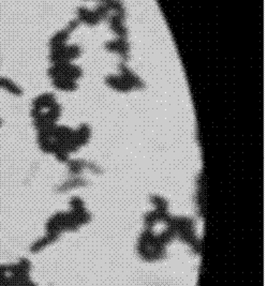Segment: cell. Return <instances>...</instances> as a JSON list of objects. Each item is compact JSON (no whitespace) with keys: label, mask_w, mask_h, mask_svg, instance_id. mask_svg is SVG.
I'll return each mask as SVG.
<instances>
[{"label":"cell","mask_w":268,"mask_h":286,"mask_svg":"<svg viewBox=\"0 0 268 286\" xmlns=\"http://www.w3.org/2000/svg\"><path fill=\"white\" fill-rule=\"evenodd\" d=\"M80 56V48L76 45V44H72V45H66V49L64 53V61H72L73 59H76Z\"/></svg>","instance_id":"obj_9"},{"label":"cell","mask_w":268,"mask_h":286,"mask_svg":"<svg viewBox=\"0 0 268 286\" xmlns=\"http://www.w3.org/2000/svg\"><path fill=\"white\" fill-rule=\"evenodd\" d=\"M106 83L108 85V87L113 88L114 90L120 91V92H129L133 88L129 85V83L122 76V75H108L106 78Z\"/></svg>","instance_id":"obj_3"},{"label":"cell","mask_w":268,"mask_h":286,"mask_svg":"<svg viewBox=\"0 0 268 286\" xmlns=\"http://www.w3.org/2000/svg\"><path fill=\"white\" fill-rule=\"evenodd\" d=\"M0 89L6 90L14 97H20L23 94V89L16 82L6 76H0Z\"/></svg>","instance_id":"obj_6"},{"label":"cell","mask_w":268,"mask_h":286,"mask_svg":"<svg viewBox=\"0 0 268 286\" xmlns=\"http://www.w3.org/2000/svg\"><path fill=\"white\" fill-rule=\"evenodd\" d=\"M78 14V19L83 21V23L89 25V26H96V24H99V21L101 20L100 17L98 16V14L96 13V11H90L84 6H80L76 11Z\"/></svg>","instance_id":"obj_5"},{"label":"cell","mask_w":268,"mask_h":286,"mask_svg":"<svg viewBox=\"0 0 268 286\" xmlns=\"http://www.w3.org/2000/svg\"><path fill=\"white\" fill-rule=\"evenodd\" d=\"M78 23H80V20H78V19H73V20H71V21H70L69 25H68V27H66V29H68V30L71 32L72 30H74V29H76V28L78 27Z\"/></svg>","instance_id":"obj_14"},{"label":"cell","mask_w":268,"mask_h":286,"mask_svg":"<svg viewBox=\"0 0 268 286\" xmlns=\"http://www.w3.org/2000/svg\"><path fill=\"white\" fill-rule=\"evenodd\" d=\"M96 13L98 14V16L100 17V19L108 18V17L110 16V15H108L110 10H108V8L106 3H102V4H100V5L96 6Z\"/></svg>","instance_id":"obj_11"},{"label":"cell","mask_w":268,"mask_h":286,"mask_svg":"<svg viewBox=\"0 0 268 286\" xmlns=\"http://www.w3.org/2000/svg\"><path fill=\"white\" fill-rule=\"evenodd\" d=\"M106 48L108 52L117 53L119 56L122 57L126 60L128 58L129 53V43L126 42L124 38H118L113 41H108L106 43Z\"/></svg>","instance_id":"obj_1"},{"label":"cell","mask_w":268,"mask_h":286,"mask_svg":"<svg viewBox=\"0 0 268 286\" xmlns=\"http://www.w3.org/2000/svg\"><path fill=\"white\" fill-rule=\"evenodd\" d=\"M0 286H18V285L13 281V279L10 276H8L2 283H0Z\"/></svg>","instance_id":"obj_13"},{"label":"cell","mask_w":268,"mask_h":286,"mask_svg":"<svg viewBox=\"0 0 268 286\" xmlns=\"http://www.w3.org/2000/svg\"><path fill=\"white\" fill-rule=\"evenodd\" d=\"M9 276V265H0V283Z\"/></svg>","instance_id":"obj_12"},{"label":"cell","mask_w":268,"mask_h":286,"mask_svg":"<svg viewBox=\"0 0 268 286\" xmlns=\"http://www.w3.org/2000/svg\"><path fill=\"white\" fill-rule=\"evenodd\" d=\"M119 68H120L122 72L120 75L129 83V85L133 88V89L134 88H136V89H142V88H144V83L142 82V79H140L136 74H134L126 64L120 63L119 64Z\"/></svg>","instance_id":"obj_4"},{"label":"cell","mask_w":268,"mask_h":286,"mask_svg":"<svg viewBox=\"0 0 268 286\" xmlns=\"http://www.w3.org/2000/svg\"><path fill=\"white\" fill-rule=\"evenodd\" d=\"M56 102V98L53 93H42L36 97L32 101V109L36 111L43 112V109H48L52 105H54Z\"/></svg>","instance_id":"obj_2"},{"label":"cell","mask_w":268,"mask_h":286,"mask_svg":"<svg viewBox=\"0 0 268 286\" xmlns=\"http://www.w3.org/2000/svg\"><path fill=\"white\" fill-rule=\"evenodd\" d=\"M110 27L112 29V31L116 33L119 38H124L126 35V28L124 26V23L110 24Z\"/></svg>","instance_id":"obj_10"},{"label":"cell","mask_w":268,"mask_h":286,"mask_svg":"<svg viewBox=\"0 0 268 286\" xmlns=\"http://www.w3.org/2000/svg\"><path fill=\"white\" fill-rule=\"evenodd\" d=\"M70 36V31L68 29H62V30L56 32L53 36H52L50 40V46L52 47H56V46H60L64 45L66 42L68 41Z\"/></svg>","instance_id":"obj_8"},{"label":"cell","mask_w":268,"mask_h":286,"mask_svg":"<svg viewBox=\"0 0 268 286\" xmlns=\"http://www.w3.org/2000/svg\"><path fill=\"white\" fill-rule=\"evenodd\" d=\"M52 83H53V86L55 88L62 91H73L78 88L76 80L64 77H56L54 79H52Z\"/></svg>","instance_id":"obj_7"},{"label":"cell","mask_w":268,"mask_h":286,"mask_svg":"<svg viewBox=\"0 0 268 286\" xmlns=\"http://www.w3.org/2000/svg\"><path fill=\"white\" fill-rule=\"evenodd\" d=\"M2 120L0 119V128H2Z\"/></svg>","instance_id":"obj_15"}]
</instances>
